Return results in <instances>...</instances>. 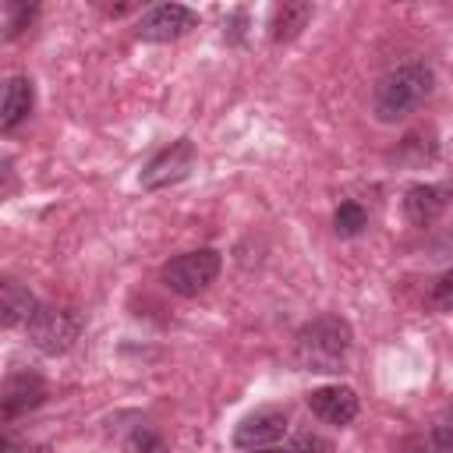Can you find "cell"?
<instances>
[{
  "label": "cell",
  "mask_w": 453,
  "mask_h": 453,
  "mask_svg": "<svg viewBox=\"0 0 453 453\" xmlns=\"http://www.w3.org/2000/svg\"><path fill=\"white\" fill-rule=\"evenodd\" d=\"M432 81H435V74H432V67L421 64V60H407V64L386 71V74L379 78L375 92H372V110H375V117L386 120V124L407 117L411 110H418V106L428 99Z\"/></svg>",
  "instance_id": "6da1fadb"
},
{
  "label": "cell",
  "mask_w": 453,
  "mask_h": 453,
  "mask_svg": "<svg viewBox=\"0 0 453 453\" xmlns=\"http://www.w3.org/2000/svg\"><path fill=\"white\" fill-rule=\"evenodd\" d=\"M294 354L308 372H340L350 354V326L340 315H319L297 329Z\"/></svg>",
  "instance_id": "7a4b0ae2"
},
{
  "label": "cell",
  "mask_w": 453,
  "mask_h": 453,
  "mask_svg": "<svg viewBox=\"0 0 453 453\" xmlns=\"http://www.w3.org/2000/svg\"><path fill=\"white\" fill-rule=\"evenodd\" d=\"M219 265H223L219 251H212V248L184 251V255H177L163 265V283L180 297H195L219 276Z\"/></svg>",
  "instance_id": "3957f363"
},
{
  "label": "cell",
  "mask_w": 453,
  "mask_h": 453,
  "mask_svg": "<svg viewBox=\"0 0 453 453\" xmlns=\"http://www.w3.org/2000/svg\"><path fill=\"white\" fill-rule=\"evenodd\" d=\"M78 329H81L78 315L57 304H39V311L28 319V340L42 354H64L78 340Z\"/></svg>",
  "instance_id": "277c9868"
},
{
  "label": "cell",
  "mask_w": 453,
  "mask_h": 453,
  "mask_svg": "<svg viewBox=\"0 0 453 453\" xmlns=\"http://www.w3.org/2000/svg\"><path fill=\"white\" fill-rule=\"evenodd\" d=\"M191 166H195V145L188 142V138H177V142H170L163 152H156L149 163H145V170H142V188H170V184H177V180H184L188 173H191Z\"/></svg>",
  "instance_id": "5b68a950"
},
{
  "label": "cell",
  "mask_w": 453,
  "mask_h": 453,
  "mask_svg": "<svg viewBox=\"0 0 453 453\" xmlns=\"http://www.w3.org/2000/svg\"><path fill=\"white\" fill-rule=\"evenodd\" d=\"M198 25V14L184 4H159L152 7L142 21H138V39L145 42H170L180 39L184 32H191Z\"/></svg>",
  "instance_id": "8992f818"
},
{
  "label": "cell",
  "mask_w": 453,
  "mask_h": 453,
  "mask_svg": "<svg viewBox=\"0 0 453 453\" xmlns=\"http://www.w3.org/2000/svg\"><path fill=\"white\" fill-rule=\"evenodd\" d=\"M283 435H287V414L265 407V411L248 414V418L237 425L234 446H237V449H273V446L283 442Z\"/></svg>",
  "instance_id": "52a82bcc"
},
{
  "label": "cell",
  "mask_w": 453,
  "mask_h": 453,
  "mask_svg": "<svg viewBox=\"0 0 453 453\" xmlns=\"http://www.w3.org/2000/svg\"><path fill=\"white\" fill-rule=\"evenodd\" d=\"M42 400H46V382H42L35 372H14V375H7V382H4L0 414H4V421H11V418H18V414L35 411Z\"/></svg>",
  "instance_id": "ba28073f"
},
{
  "label": "cell",
  "mask_w": 453,
  "mask_h": 453,
  "mask_svg": "<svg viewBox=\"0 0 453 453\" xmlns=\"http://www.w3.org/2000/svg\"><path fill=\"white\" fill-rule=\"evenodd\" d=\"M308 407L315 418L329 421V425H350L357 418V393L350 386H322L315 393H308Z\"/></svg>",
  "instance_id": "9c48e42d"
},
{
  "label": "cell",
  "mask_w": 453,
  "mask_h": 453,
  "mask_svg": "<svg viewBox=\"0 0 453 453\" xmlns=\"http://www.w3.org/2000/svg\"><path fill=\"white\" fill-rule=\"evenodd\" d=\"M449 198H453L449 184H414L407 191V198H403V212H407V219L414 226H428L446 212Z\"/></svg>",
  "instance_id": "30bf717a"
},
{
  "label": "cell",
  "mask_w": 453,
  "mask_h": 453,
  "mask_svg": "<svg viewBox=\"0 0 453 453\" xmlns=\"http://www.w3.org/2000/svg\"><path fill=\"white\" fill-rule=\"evenodd\" d=\"M32 103H35V88L28 78H11L4 85V103H0V127L4 131H14L28 113H32Z\"/></svg>",
  "instance_id": "8fae6325"
},
{
  "label": "cell",
  "mask_w": 453,
  "mask_h": 453,
  "mask_svg": "<svg viewBox=\"0 0 453 453\" xmlns=\"http://www.w3.org/2000/svg\"><path fill=\"white\" fill-rule=\"evenodd\" d=\"M35 311H39V304H35V297H32L28 287H21L14 280H7L0 287V319H4V326H18V322L28 326V319Z\"/></svg>",
  "instance_id": "7c38bea8"
},
{
  "label": "cell",
  "mask_w": 453,
  "mask_h": 453,
  "mask_svg": "<svg viewBox=\"0 0 453 453\" xmlns=\"http://www.w3.org/2000/svg\"><path fill=\"white\" fill-rule=\"evenodd\" d=\"M308 18H311V4H283V7H276V14H273V39L276 42L294 39L308 25Z\"/></svg>",
  "instance_id": "4fadbf2b"
},
{
  "label": "cell",
  "mask_w": 453,
  "mask_h": 453,
  "mask_svg": "<svg viewBox=\"0 0 453 453\" xmlns=\"http://www.w3.org/2000/svg\"><path fill=\"white\" fill-rule=\"evenodd\" d=\"M365 223H368V212H365L357 202H340V209H336V216H333V230H336L340 237L361 234Z\"/></svg>",
  "instance_id": "5bb4252c"
},
{
  "label": "cell",
  "mask_w": 453,
  "mask_h": 453,
  "mask_svg": "<svg viewBox=\"0 0 453 453\" xmlns=\"http://www.w3.org/2000/svg\"><path fill=\"white\" fill-rule=\"evenodd\" d=\"M124 449H127V453H170V449H166V442H163L149 425H138V428L127 435Z\"/></svg>",
  "instance_id": "9a60e30c"
},
{
  "label": "cell",
  "mask_w": 453,
  "mask_h": 453,
  "mask_svg": "<svg viewBox=\"0 0 453 453\" xmlns=\"http://www.w3.org/2000/svg\"><path fill=\"white\" fill-rule=\"evenodd\" d=\"M428 304H432L435 311H453V269H449V273H442V276L432 283Z\"/></svg>",
  "instance_id": "2e32d148"
},
{
  "label": "cell",
  "mask_w": 453,
  "mask_h": 453,
  "mask_svg": "<svg viewBox=\"0 0 453 453\" xmlns=\"http://www.w3.org/2000/svg\"><path fill=\"white\" fill-rule=\"evenodd\" d=\"M4 14H7V39H14L21 28H28V21H32V14H35V7H28V4H14V0H7L4 4Z\"/></svg>",
  "instance_id": "e0dca14e"
},
{
  "label": "cell",
  "mask_w": 453,
  "mask_h": 453,
  "mask_svg": "<svg viewBox=\"0 0 453 453\" xmlns=\"http://www.w3.org/2000/svg\"><path fill=\"white\" fill-rule=\"evenodd\" d=\"M428 442H432L435 453H453V414L442 418V421L428 432Z\"/></svg>",
  "instance_id": "ac0fdd59"
},
{
  "label": "cell",
  "mask_w": 453,
  "mask_h": 453,
  "mask_svg": "<svg viewBox=\"0 0 453 453\" xmlns=\"http://www.w3.org/2000/svg\"><path fill=\"white\" fill-rule=\"evenodd\" d=\"M280 453H326V446H322L315 435H297V439H290Z\"/></svg>",
  "instance_id": "d6986e66"
},
{
  "label": "cell",
  "mask_w": 453,
  "mask_h": 453,
  "mask_svg": "<svg viewBox=\"0 0 453 453\" xmlns=\"http://www.w3.org/2000/svg\"><path fill=\"white\" fill-rule=\"evenodd\" d=\"M0 446H4V453H18V446H14L7 435H4V442H0Z\"/></svg>",
  "instance_id": "ffe728a7"
},
{
  "label": "cell",
  "mask_w": 453,
  "mask_h": 453,
  "mask_svg": "<svg viewBox=\"0 0 453 453\" xmlns=\"http://www.w3.org/2000/svg\"><path fill=\"white\" fill-rule=\"evenodd\" d=\"M251 453H280V449H276V446H273V449H251Z\"/></svg>",
  "instance_id": "44dd1931"
}]
</instances>
